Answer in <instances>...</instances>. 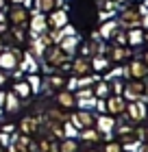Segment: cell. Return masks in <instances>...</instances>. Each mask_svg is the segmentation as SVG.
Wrapping results in <instances>:
<instances>
[{"mask_svg": "<svg viewBox=\"0 0 148 152\" xmlns=\"http://www.w3.org/2000/svg\"><path fill=\"white\" fill-rule=\"evenodd\" d=\"M142 22H144V13H142V9H137V7H126V9H122L120 20H118V24L124 26L126 31L142 26Z\"/></svg>", "mask_w": 148, "mask_h": 152, "instance_id": "obj_1", "label": "cell"}, {"mask_svg": "<svg viewBox=\"0 0 148 152\" xmlns=\"http://www.w3.org/2000/svg\"><path fill=\"white\" fill-rule=\"evenodd\" d=\"M41 59L46 61V65H50L52 70H54V67H63V65L68 63L70 57L61 50L57 44H54V46H50V48H46V52H44V57H41Z\"/></svg>", "mask_w": 148, "mask_h": 152, "instance_id": "obj_2", "label": "cell"}, {"mask_svg": "<svg viewBox=\"0 0 148 152\" xmlns=\"http://www.w3.org/2000/svg\"><path fill=\"white\" fill-rule=\"evenodd\" d=\"M7 20L11 26H26L31 20V13L24 4H11V9L7 11Z\"/></svg>", "mask_w": 148, "mask_h": 152, "instance_id": "obj_3", "label": "cell"}, {"mask_svg": "<svg viewBox=\"0 0 148 152\" xmlns=\"http://www.w3.org/2000/svg\"><path fill=\"white\" fill-rule=\"evenodd\" d=\"M76 130H85V128H94V124H96V115L91 113V111H76L70 115V120H68Z\"/></svg>", "mask_w": 148, "mask_h": 152, "instance_id": "obj_4", "label": "cell"}, {"mask_svg": "<svg viewBox=\"0 0 148 152\" xmlns=\"http://www.w3.org/2000/svg\"><path fill=\"white\" fill-rule=\"evenodd\" d=\"M144 94H146V85H144L142 80H129V83L124 85V89H122V98L129 100V102L142 100Z\"/></svg>", "mask_w": 148, "mask_h": 152, "instance_id": "obj_5", "label": "cell"}, {"mask_svg": "<svg viewBox=\"0 0 148 152\" xmlns=\"http://www.w3.org/2000/svg\"><path fill=\"white\" fill-rule=\"evenodd\" d=\"M20 57H22L20 50H2V52H0V70L7 72V74L13 72V70H18Z\"/></svg>", "mask_w": 148, "mask_h": 152, "instance_id": "obj_6", "label": "cell"}, {"mask_svg": "<svg viewBox=\"0 0 148 152\" xmlns=\"http://www.w3.org/2000/svg\"><path fill=\"white\" fill-rule=\"evenodd\" d=\"M124 76H126V78H131V80H142V78L148 76V65L144 63L142 59H135V61H131V63L126 65Z\"/></svg>", "mask_w": 148, "mask_h": 152, "instance_id": "obj_7", "label": "cell"}, {"mask_svg": "<svg viewBox=\"0 0 148 152\" xmlns=\"http://www.w3.org/2000/svg\"><path fill=\"white\" fill-rule=\"evenodd\" d=\"M124 109H126V100L122 98V96H118V94H111L105 98V111H107L109 115H122L124 113Z\"/></svg>", "mask_w": 148, "mask_h": 152, "instance_id": "obj_8", "label": "cell"}, {"mask_svg": "<svg viewBox=\"0 0 148 152\" xmlns=\"http://www.w3.org/2000/svg\"><path fill=\"white\" fill-rule=\"evenodd\" d=\"M41 124H44V117H39V115H24L22 120H20V133H24V135L39 133Z\"/></svg>", "mask_w": 148, "mask_h": 152, "instance_id": "obj_9", "label": "cell"}, {"mask_svg": "<svg viewBox=\"0 0 148 152\" xmlns=\"http://www.w3.org/2000/svg\"><path fill=\"white\" fill-rule=\"evenodd\" d=\"M29 31H31V35H41V33H48V31H50V26H48V20H46L44 13H31Z\"/></svg>", "mask_w": 148, "mask_h": 152, "instance_id": "obj_10", "label": "cell"}, {"mask_svg": "<svg viewBox=\"0 0 148 152\" xmlns=\"http://www.w3.org/2000/svg\"><path fill=\"white\" fill-rule=\"evenodd\" d=\"M46 20H48V26H50V28H66L68 22H70L68 11H66V9H59V7H57L54 11L48 13Z\"/></svg>", "mask_w": 148, "mask_h": 152, "instance_id": "obj_11", "label": "cell"}, {"mask_svg": "<svg viewBox=\"0 0 148 152\" xmlns=\"http://www.w3.org/2000/svg\"><path fill=\"white\" fill-rule=\"evenodd\" d=\"M124 113L126 117H129V122H142L144 117H146V104L142 100H137V102H129L124 109Z\"/></svg>", "mask_w": 148, "mask_h": 152, "instance_id": "obj_12", "label": "cell"}, {"mask_svg": "<svg viewBox=\"0 0 148 152\" xmlns=\"http://www.w3.org/2000/svg\"><path fill=\"white\" fill-rule=\"evenodd\" d=\"M70 70L76 78H83V76H89L91 74V59L87 57H79L72 61V65H70Z\"/></svg>", "mask_w": 148, "mask_h": 152, "instance_id": "obj_13", "label": "cell"}, {"mask_svg": "<svg viewBox=\"0 0 148 152\" xmlns=\"http://www.w3.org/2000/svg\"><path fill=\"white\" fill-rule=\"evenodd\" d=\"M79 44H81V41H79V35H76V33H72V35H63L57 46L68 54V57H72V54L79 50Z\"/></svg>", "mask_w": 148, "mask_h": 152, "instance_id": "obj_14", "label": "cell"}, {"mask_svg": "<svg viewBox=\"0 0 148 152\" xmlns=\"http://www.w3.org/2000/svg\"><path fill=\"white\" fill-rule=\"evenodd\" d=\"M96 124H98V133L109 137L111 133H113V128H116V117L113 115H98Z\"/></svg>", "mask_w": 148, "mask_h": 152, "instance_id": "obj_15", "label": "cell"}, {"mask_svg": "<svg viewBox=\"0 0 148 152\" xmlns=\"http://www.w3.org/2000/svg\"><path fill=\"white\" fill-rule=\"evenodd\" d=\"M57 104L59 109H74L76 107V96L74 91H68V89H61V91H57Z\"/></svg>", "mask_w": 148, "mask_h": 152, "instance_id": "obj_16", "label": "cell"}, {"mask_svg": "<svg viewBox=\"0 0 148 152\" xmlns=\"http://www.w3.org/2000/svg\"><path fill=\"white\" fill-rule=\"evenodd\" d=\"M20 70L26 72V74H37L39 70V65H37V61H35V57L31 52H22V57H20Z\"/></svg>", "mask_w": 148, "mask_h": 152, "instance_id": "obj_17", "label": "cell"}, {"mask_svg": "<svg viewBox=\"0 0 148 152\" xmlns=\"http://www.w3.org/2000/svg\"><path fill=\"white\" fill-rule=\"evenodd\" d=\"M61 89H66V78L59 76V74L48 76L46 83L41 85V91H61Z\"/></svg>", "mask_w": 148, "mask_h": 152, "instance_id": "obj_18", "label": "cell"}, {"mask_svg": "<svg viewBox=\"0 0 148 152\" xmlns=\"http://www.w3.org/2000/svg\"><path fill=\"white\" fill-rule=\"evenodd\" d=\"M131 59V48L126 46H111L109 50V61L111 63H122V61Z\"/></svg>", "mask_w": 148, "mask_h": 152, "instance_id": "obj_19", "label": "cell"}, {"mask_svg": "<svg viewBox=\"0 0 148 152\" xmlns=\"http://www.w3.org/2000/svg\"><path fill=\"white\" fill-rule=\"evenodd\" d=\"M11 91L15 94L20 100H29L33 96V89H31V85L26 80H15V83H13V87H11Z\"/></svg>", "mask_w": 148, "mask_h": 152, "instance_id": "obj_20", "label": "cell"}, {"mask_svg": "<svg viewBox=\"0 0 148 152\" xmlns=\"http://www.w3.org/2000/svg\"><path fill=\"white\" fill-rule=\"evenodd\" d=\"M144 41H146V37H144V31L139 26L126 31V46H142Z\"/></svg>", "mask_w": 148, "mask_h": 152, "instance_id": "obj_21", "label": "cell"}, {"mask_svg": "<svg viewBox=\"0 0 148 152\" xmlns=\"http://www.w3.org/2000/svg\"><path fill=\"white\" fill-rule=\"evenodd\" d=\"M61 0H35V13H44L48 15L50 11H54L59 7Z\"/></svg>", "mask_w": 148, "mask_h": 152, "instance_id": "obj_22", "label": "cell"}, {"mask_svg": "<svg viewBox=\"0 0 148 152\" xmlns=\"http://www.w3.org/2000/svg\"><path fill=\"white\" fill-rule=\"evenodd\" d=\"M118 31H120V24L111 20V22H105V24L100 26V31H98V37H100V39H113V35H116Z\"/></svg>", "mask_w": 148, "mask_h": 152, "instance_id": "obj_23", "label": "cell"}, {"mask_svg": "<svg viewBox=\"0 0 148 152\" xmlns=\"http://www.w3.org/2000/svg\"><path fill=\"white\" fill-rule=\"evenodd\" d=\"M20 107H22V100H20L13 91H9V94L4 96V111L7 113H18Z\"/></svg>", "mask_w": 148, "mask_h": 152, "instance_id": "obj_24", "label": "cell"}, {"mask_svg": "<svg viewBox=\"0 0 148 152\" xmlns=\"http://www.w3.org/2000/svg\"><path fill=\"white\" fill-rule=\"evenodd\" d=\"M111 67V61L107 57H102V54H94V59H91V72H107Z\"/></svg>", "mask_w": 148, "mask_h": 152, "instance_id": "obj_25", "label": "cell"}, {"mask_svg": "<svg viewBox=\"0 0 148 152\" xmlns=\"http://www.w3.org/2000/svg\"><path fill=\"white\" fill-rule=\"evenodd\" d=\"M79 139L76 137H63L59 141V152H79Z\"/></svg>", "mask_w": 148, "mask_h": 152, "instance_id": "obj_26", "label": "cell"}, {"mask_svg": "<svg viewBox=\"0 0 148 152\" xmlns=\"http://www.w3.org/2000/svg\"><path fill=\"white\" fill-rule=\"evenodd\" d=\"M91 89H94V96H96L98 100H105L107 96H111V87H109V80H98V83H96V85L91 87Z\"/></svg>", "mask_w": 148, "mask_h": 152, "instance_id": "obj_27", "label": "cell"}, {"mask_svg": "<svg viewBox=\"0 0 148 152\" xmlns=\"http://www.w3.org/2000/svg\"><path fill=\"white\" fill-rule=\"evenodd\" d=\"M11 31V37L15 39V44H26L29 41V28H24V26H13V28H9Z\"/></svg>", "mask_w": 148, "mask_h": 152, "instance_id": "obj_28", "label": "cell"}, {"mask_svg": "<svg viewBox=\"0 0 148 152\" xmlns=\"http://www.w3.org/2000/svg\"><path fill=\"white\" fill-rule=\"evenodd\" d=\"M81 139L87 141V143H98L102 139V135L98 133L96 128H85V130H81Z\"/></svg>", "mask_w": 148, "mask_h": 152, "instance_id": "obj_29", "label": "cell"}, {"mask_svg": "<svg viewBox=\"0 0 148 152\" xmlns=\"http://www.w3.org/2000/svg\"><path fill=\"white\" fill-rule=\"evenodd\" d=\"M46 117H48V120H52V122H61V124H66L70 120L63 109H50V111L46 113Z\"/></svg>", "mask_w": 148, "mask_h": 152, "instance_id": "obj_30", "label": "cell"}, {"mask_svg": "<svg viewBox=\"0 0 148 152\" xmlns=\"http://www.w3.org/2000/svg\"><path fill=\"white\" fill-rule=\"evenodd\" d=\"M26 83L31 85V89H33V94H37V91H41V78L37 74H29L26 76Z\"/></svg>", "mask_w": 148, "mask_h": 152, "instance_id": "obj_31", "label": "cell"}, {"mask_svg": "<svg viewBox=\"0 0 148 152\" xmlns=\"http://www.w3.org/2000/svg\"><path fill=\"white\" fill-rule=\"evenodd\" d=\"M9 31V20H7V11H0V35Z\"/></svg>", "mask_w": 148, "mask_h": 152, "instance_id": "obj_32", "label": "cell"}, {"mask_svg": "<svg viewBox=\"0 0 148 152\" xmlns=\"http://www.w3.org/2000/svg\"><path fill=\"white\" fill-rule=\"evenodd\" d=\"M105 152H124V150H122V143L120 141H109L107 148H105Z\"/></svg>", "mask_w": 148, "mask_h": 152, "instance_id": "obj_33", "label": "cell"}, {"mask_svg": "<svg viewBox=\"0 0 148 152\" xmlns=\"http://www.w3.org/2000/svg\"><path fill=\"white\" fill-rule=\"evenodd\" d=\"M13 130H15V126H13V124H2V133H7V135H11Z\"/></svg>", "mask_w": 148, "mask_h": 152, "instance_id": "obj_34", "label": "cell"}, {"mask_svg": "<svg viewBox=\"0 0 148 152\" xmlns=\"http://www.w3.org/2000/svg\"><path fill=\"white\" fill-rule=\"evenodd\" d=\"M4 91H2V89H0V111H4Z\"/></svg>", "mask_w": 148, "mask_h": 152, "instance_id": "obj_35", "label": "cell"}, {"mask_svg": "<svg viewBox=\"0 0 148 152\" xmlns=\"http://www.w3.org/2000/svg\"><path fill=\"white\" fill-rule=\"evenodd\" d=\"M4 83H7V72H2V70H0V87H2Z\"/></svg>", "mask_w": 148, "mask_h": 152, "instance_id": "obj_36", "label": "cell"}, {"mask_svg": "<svg viewBox=\"0 0 148 152\" xmlns=\"http://www.w3.org/2000/svg\"><path fill=\"white\" fill-rule=\"evenodd\" d=\"M7 2L9 0H0V11H7Z\"/></svg>", "mask_w": 148, "mask_h": 152, "instance_id": "obj_37", "label": "cell"}, {"mask_svg": "<svg viewBox=\"0 0 148 152\" xmlns=\"http://www.w3.org/2000/svg\"><path fill=\"white\" fill-rule=\"evenodd\" d=\"M11 4H26V0H9Z\"/></svg>", "mask_w": 148, "mask_h": 152, "instance_id": "obj_38", "label": "cell"}, {"mask_svg": "<svg viewBox=\"0 0 148 152\" xmlns=\"http://www.w3.org/2000/svg\"><path fill=\"white\" fill-rule=\"evenodd\" d=\"M116 2H118V4H122V2H124V4H131V2H135V0H116Z\"/></svg>", "mask_w": 148, "mask_h": 152, "instance_id": "obj_39", "label": "cell"}, {"mask_svg": "<svg viewBox=\"0 0 148 152\" xmlns=\"http://www.w3.org/2000/svg\"><path fill=\"white\" fill-rule=\"evenodd\" d=\"M4 50V39H2V35H0V52Z\"/></svg>", "mask_w": 148, "mask_h": 152, "instance_id": "obj_40", "label": "cell"}, {"mask_svg": "<svg viewBox=\"0 0 148 152\" xmlns=\"http://www.w3.org/2000/svg\"><path fill=\"white\" fill-rule=\"evenodd\" d=\"M142 61H144V63H146V65H148V50H146V52H144V57H142Z\"/></svg>", "mask_w": 148, "mask_h": 152, "instance_id": "obj_41", "label": "cell"}, {"mask_svg": "<svg viewBox=\"0 0 148 152\" xmlns=\"http://www.w3.org/2000/svg\"><path fill=\"white\" fill-rule=\"evenodd\" d=\"M142 152H148V143H146V146H142Z\"/></svg>", "mask_w": 148, "mask_h": 152, "instance_id": "obj_42", "label": "cell"}, {"mask_svg": "<svg viewBox=\"0 0 148 152\" xmlns=\"http://www.w3.org/2000/svg\"><path fill=\"white\" fill-rule=\"evenodd\" d=\"M87 152H96V150H87Z\"/></svg>", "mask_w": 148, "mask_h": 152, "instance_id": "obj_43", "label": "cell"}]
</instances>
